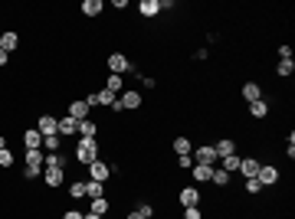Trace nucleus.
Masks as SVG:
<instances>
[{
  "instance_id": "nucleus-1",
  "label": "nucleus",
  "mask_w": 295,
  "mask_h": 219,
  "mask_svg": "<svg viewBox=\"0 0 295 219\" xmlns=\"http://www.w3.org/2000/svg\"><path fill=\"white\" fill-rule=\"evenodd\" d=\"M76 160L79 164H92V160H99V141L95 138H82V141L76 144Z\"/></svg>"
},
{
  "instance_id": "nucleus-2",
  "label": "nucleus",
  "mask_w": 295,
  "mask_h": 219,
  "mask_svg": "<svg viewBox=\"0 0 295 219\" xmlns=\"http://www.w3.org/2000/svg\"><path fill=\"white\" fill-rule=\"evenodd\" d=\"M190 157H194V164H207V167H213V164L220 160L217 150H213V144H203V147H197Z\"/></svg>"
},
{
  "instance_id": "nucleus-3",
  "label": "nucleus",
  "mask_w": 295,
  "mask_h": 219,
  "mask_svg": "<svg viewBox=\"0 0 295 219\" xmlns=\"http://www.w3.org/2000/svg\"><path fill=\"white\" fill-rule=\"evenodd\" d=\"M128 69H132V63H128L125 53H112L109 56V72L112 75H122V72H128Z\"/></svg>"
},
{
  "instance_id": "nucleus-4",
  "label": "nucleus",
  "mask_w": 295,
  "mask_h": 219,
  "mask_svg": "<svg viewBox=\"0 0 295 219\" xmlns=\"http://www.w3.org/2000/svg\"><path fill=\"white\" fill-rule=\"evenodd\" d=\"M89 177H92V180H99V183H105L112 177V167L105 164V160H92V164H89Z\"/></svg>"
},
{
  "instance_id": "nucleus-5",
  "label": "nucleus",
  "mask_w": 295,
  "mask_h": 219,
  "mask_svg": "<svg viewBox=\"0 0 295 219\" xmlns=\"http://www.w3.org/2000/svg\"><path fill=\"white\" fill-rule=\"evenodd\" d=\"M76 131H79V121H72L69 115H66V118H56V134H59V138H72Z\"/></svg>"
},
{
  "instance_id": "nucleus-6",
  "label": "nucleus",
  "mask_w": 295,
  "mask_h": 219,
  "mask_svg": "<svg viewBox=\"0 0 295 219\" xmlns=\"http://www.w3.org/2000/svg\"><path fill=\"white\" fill-rule=\"evenodd\" d=\"M256 180L263 183V187H272V183H279V170L269 167V164H263V167H259V173H256Z\"/></svg>"
},
{
  "instance_id": "nucleus-7",
  "label": "nucleus",
  "mask_w": 295,
  "mask_h": 219,
  "mask_svg": "<svg viewBox=\"0 0 295 219\" xmlns=\"http://www.w3.org/2000/svg\"><path fill=\"white\" fill-rule=\"evenodd\" d=\"M36 131L43 134V138H53L56 134V118L53 115H39L36 118Z\"/></svg>"
},
{
  "instance_id": "nucleus-8",
  "label": "nucleus",
  "mask_w": 295,
  "mask_h": 219,
  "mask_svg": "<svg viewBox=\"0 0 295 219\" xmlns=\"http://www.w3.org/2000/svg\"><path fill=\"white\" fill-rule=\"evenodd\" d=\"M23 147L26 150H39V147H43V134H39L36 128H26V131H23Z\"/></svg>"
},
{
  "instance_id": "nucleus-9",
  "label": "nucleus",
  "mask_w": 295,
  "mask_h": 219,
  "mask_svg": "<svg viewBox=\"0 0 295 219\" xmlns=\"http://www.w3.org/2000/svg\"><path fill=\"white\" fill-rule=\"evenodd\" d=\"M259 167H263V164H259L256 157H240V173L246 177V180H249V177H256Z\"/></svg>"
},
{
  "instance_id": "nucleus-10",
  "label": "nucleus",
  "mask_w": 295,
  "mask_h": 219,
  "mask_svg": "<svg viewBox=\"0 0 295 219\" xmlns=\"http://www.w3.org/2000/svg\"><path fill=\"white\" fill-rule=\"evenodd\" d=\"M118 102H122V108H125V111H135V108H141V92L128 88V92H125L122 98H118Z\"/></svg>"
},
{
  "instance_id": "nucleus-11",
  "label": "nucleus",
  "mask_w": 295,
  "mask_h": 219,
  "mask_svg": "<svg viewBox=\"0 0 295 219\" xmlns=\"http://www.w3.org/2000/svg\"><path fill=\"white\" fill-rule=\"evenodd\" d=\"M43 180H46V187H62V167H43Z\"/></svg>"
},
{
  "instance_id": "nucleus-12",
  "label": "nucleus",
  "mask_w": 295,
  "mask_h": 219,
  "mask_svg": "<svg viewBox=\"0 0 295 219\" xmlns=\"http://www.w3.org/2000/svg\"><path fill=\"white\" fill-rule=\"evenodd\" d=\"M197 203H200L197 187H184V190H180V206H184V210H187V206H197Z\"/></svg>"
},
{
  "instance_id": "nucleus-13",
  "label": "nucleus",
  "mask_w": 295,
  "mask_h": 219,
  "mask_svg": "<svg viewBox=\"0 0 295 219\" xmlns=\"http://www.w3.org/2000/svg\"><path fill=\"white\" fill-rule=\"evenodd\" d=\"M69 118H72V121H86V118H89V105H86V98H82V102H72V105H69Z\"/></svg>"
},
{
  "instance_id": "nucleus-14",
  "label": "nucleus",
  "mask_w": 295,
  "mask_h": 219,
  "mask_svg": "<svg viewBox=\"0 0 295 219\" xmlns=\"http://www.w3.org/2000/svg\"><path fill=\"white\" fill-rule=\"evenodd\" d=\"M243 98H246V102H259V98H263L259 82H246V85H243Z\"/></svg>"
},
{
  "instance_id": "nucleus-15",
  "label": "nucleus",
  "mask_w": 295,
  "mask_h": 219,
  "mask_svg": "<svg viewBox=\"0 0 295 219\" xmlns=\"http://www.w3.org/2000/svg\"><path fill=\"white\" fill-rule=\"evenodd\" d=\"M213 150H217V157H226V154H236V141H230V138H220V141L213 144Z\"/></svg>"
},
{
  "instance_id": "nucleus-16",
  "label": "nucleus",
  "mask_w": 295,
  "mask_h": 219,
  "mask_svg": "<svg viewBox=\"0 0 295 219\" xmlns=\"http://www.w3.org/2000/svg\"><path fill=\"white\" fill-rule=\"evenodd\" d=\"M138 10H141V16H157L161 13V3H157V0H141Z\"/></svg>"
},
{
  "instance_id": "nucleus-17",
  "label": "nucleus",
  "mask_w": 295,
  "mask_h": 219,
  "mask_svg": "<svg viewBox=\"0 0 295 219\" xmlns=\"http://www.w3.org/2000/svg\"><path fill=\"white\" fill-rule=\"evenodd\" d=\"M79 10H82L86 16H99L102 10H105V3H102V0H86V3H82Z\"/></svg>"
},
{
  "instance_id": "nucleus-18",
  "label": "nucleus",
  "mask_w": 295,
  "mask_h": 219,
  "mask_svg": "<svg viewBox=\"0 0 295 219\" xmlns=\"http://www.w3.org/2000/svg\"><path fill=\"white\" fill-rule=\"evenodd\" d=\"M220 164H223L220 170H226V173H236V170H240V157H236V154H226V157H220Z\"/></svg>"
},
{
  "instance_id": "nucleus-19",
  "label": "nucleus",
  "mask_w": 295,
  "mask_h": 219,
  "mask_svg": "<svg viewBox=\"0 0 295 219\" xmlns=\"http://www.w3.org/2000/svg\"><path fill=\"white\" fill-rule=\"evenodd\" d=\"M190 173H194V180H197V183H207V180H210V173H213V167H207V164H194V170H190Z\"/></svg>"
},
{
  "instance_id": "nucleus-20",
  "label": "nucleus",
  "mask_w": 295,
  "mask_h": 219,
  "mask_svg": "<svg viewBox=\"0 0 295 219\" xmlns=\"http://www.w3.org/2000/svg\"><path fill=\"white\" fill-rule=\"evenodd\" d=\"M86 196H89V200H95V196H105V183L89 180V183H86Z\"/></svg>"
},
{
  "instance_id": "nucleus-21",
  "label": "nucleus",
  "mask_w": 295,
  "mask_h": 219,
  "mask_svg": "<svg viewBox=\"0 0 295 219\" xmlns=\"http://www.w3.org/2000/svg\"><path fill=\"white\" fill-rule=\"evenodd\" d=\"M16 43H20V36H16V33H3V36H0V49H3V53L16 49Z\"/></svg>"
},
{
  "instance_id": "nucleus-22",
  "label": "nucleus",
  "mask_w": 295,
  "mask_h": 219,
  "mask_svg": "<svg viewBox=\"0 0 295 219\" xmlns=\"http://www.w3.org/2000/svg\"><path fill=\"white\" fill-rule=\"evenodd\" d=\"M249 115H253V118H266V115H269V105H266L263 98H259V102H249Z\"/></svg>"
},
{
  "instance_id": "nucleus-23",
  "label": "nucleus",
  "mask_w": 295,
  "mask_h": 219,
  "mask_svg": "<svg viewBox=\"0 0 295 219\" xmlns=\"http://www.w3.org/2000/svg\"><path fill=\"white\" fill-rule=\"evenodd\" d=\"M174 150H177V157H187V154H194V144L187 141V138H177V141H174Z\"/></svg>"
},
{
  "instance_id": "nucleus-24",
  "label": "nucleus",
  "mask_w": 295,
  "mask_h": 219,
  "mask_svg": "<svg viewBox=\"0 0 295 219\" xmlns=\"http://www.w3.org/2000/svg\"><path fill=\"white\" fill-rule=\"evenodd\" d=\"M43 160H46L43 150H26V167H43Z\"/></svg>"
},
{
  "instance_id": "nucleus-25",
  "label": "nucleus",
  "mask_w": 295,
  "mask_h": 219,
  "mask_svg": "<svg viewBox=\"0 0 295 219\" xmlns=\"http://www.w3.org/2000/svg\"><path fill=\"white\" fill-rule=\"evenodd\" d=\"M89 213H95V216H105V213H109V200H105V196H95L92 200V210Z\"/></svg>"
},
{
  "instance_id": "nucleus-26",
  "label": "nucleus",
  "mask_w": 295,
  "mask_h": 219,
  "mask_svg": "<svg viewBox=\"0 0 295 219\" xmlns=\"http://www.w3.org/2000/svg\"><path fill=\"white\" fill-rule=\"evenodd\" d=\"M95 98H99V105H109V108H112L118 95H115V92H109V88H99V92H95Z\"/></svg>"
},
{
  "instance_id": "nucleus-27",
  "label": "nucleus",
  "mask_w": 295,
  "mask_h": 219,
  "mask_svg": "<svg viewBox=\"0 0 295 219\" xmlns=\"http://www.w3.org/2000/svg\"><path fill=\"white\" fill-rule=\"evenodd\" d=\"M210 180L217 183V187H226V183H230V173H226V170H220V167H213V173H210Z\"/></svg>"
},
{
  "instance_id": "nucleus-28",
  "label": "nucleus",
  "mask_w": 295,
  "mask_h": 219,
  "mask_svg": "<svg viewBox=\"0 0 295 219\" xmlns=\"http://www.w3.org/2000/svg\"><path fill=\"white\" fill-rule=\"evenodd\" d=\"M79 134H82V138H95V121H92V118L79 121Z\"/></svg>"
},
{
  "instance_id": "nucleus-29",
  "label": "nucleus",
  "mask_w": 295,
  "mask_h": 219,
  "mask_svg": "<svg viewBox=\"0 0 295 219\" xmlns=\"http://www.w3.org/2000/svg\"><path fill=\"white\" fill-rule=\"evenodd\" d=\"M59 134H53V138H43V147H46L49 150V154H56V150H59Z\"/></svg>"
},
{
  "instance_id": "nucleus-30",
  "label": "nucleus",
  "mask_w": 295,
  "mask_h": 219,
  "mask_svg": "<svg viewBox=\"0 0 295 219\" xmlns=\"http://www.w3.org/2000/svg\"><path fill=\"white\" fill-rule=\"evenodd\" d=\"M122 85H125V82H122V75H109V82H105V88H109V92H122Z\"/></svg>"
},
{
  "instance_id": "nucleus-31",
  "label": "nucleus",
  "mask_w": 295,
  "mask_h": 219,
  "mask_svg": "<svg viewBox=\"0 0 295 219\" xmlns=\"http://www.w3.org/2000/svg\"><path fill=\"white\" fill-rule=\"evenodd\" d=\"M276 72H279L282 78H286V75H292V72H295V63H292V59H282V63H279V69H276Z\"/></svg>"
},
{
  "instance_id": "nucleus-32",
  "label": "nucleus",
  "mask_w": 295,
  "mask_h": 219,
  "mask_svg": "<svg viewBox=\"0 0 295 219\" xmlns=\"http://www.w3.org/2000/svg\"><path fill=\"white\" fill-rule=\"evenodd\" d=\"M69 196H76V200H82V196H86V183H82V180H76V183L69 187Z\"/></svg>"
},
{
  "instance_id": "nucleus-33",
  "label": "nucleus",
  "mask_w": 295,
  "mask_h": 219,
  "mask_svg": "<svg viewBox=\"0 0 295 219\" xmlns=\"http://www.w3.org/2000/svg\"><path fill=\"white\" fill-rule=\"evenodd\" d=\"M246 193H263V183H259L256 177H249L246 180Z\"/></svg>"
},
{
  "instance_id": "nucleus-34",
  "label": "nucleus",
  "mask_w": 295,
  "mask_h": 219,
  "mask_svg": "<svg viewBox=\"0 0 295 219\" xmlns=\"http://www.w3.org/2000/svg\"><path fill=\"white\" fill-rule=\"evenodd\" d=\"M43 167H62V157H59V154H46Z\"/></svg>"
},
{
  "instance_id": "nucleus-35",
  "label": "nucleus",
  "mask_w": 295,
  "mask_h": 219,
  "mask_svg": "<svg viewBox=\"0 0 295 219\" xmlns=\"http://www.w3.org/2000/svg\"><path fill=\"white\" fill-rule=\"evenodd\" d=\"M0 167H13V154H10L7 147L0 150Z\"/></svg>"
},
{
  "instance_id": "nucleus-36",
  "label": "nucleus",
  "mask_w": 295,
  "mask_h": 219,
  "mask_svg": "<svg viewBox=\"0 0 295 219\" xmlns=\"http://www.w3.org/2000/svg\"><path fill=\"white\" fill-rule=\"evenodd\" d=\"M138 213H141L145 219H151V216H154V206H151V203H141V206H138Z\"/></svg>"
},
{
  "instance_id": "nucleus-37",
  "label": "nucleus",
  "mask_w": 295,
  "mask_h": 219,
  "mask_svg": "<svg viewBox=\"0 0 295 219\" xmlns=\"http://www.w3.org/2000/svg\"><path fill=\"white\" fill-rule=\"evenodd\" d=\"M184 219H203V216H200V210H197V206H187V210H184Z\"/></svg>"
},
{
  "instance_id": "nucleus-38",
  "label": "nucleus",
  "mask_w": 295,
  "mask_h": 219,
  "mask_svg": "<svg viewBox=\"0 0 295 219\" xmlns=\"http://www.w3.org/2000/svg\"><path fill=\"white\" fill-rule=\"evenodd\" d=\"M180 167H184V170H194V157H190V154L180 157Z\"/></svg>"
},
{
  "instance_id": "nucleus-39",
  "label": "nucleus",
  "mask_w": 295,
  "mask_h": 219,
  "mask_svg": "<svg viewBox=\"0 0 295 219\" xmlns=\"http://www.w3.org/2000/svg\"><path fill=\"white\" fill-rule=\"evenodd\" d=\"M39 170H43V167H26V170H23V173H26V180H33V177H39Z\"/></svg>"
},
{
  "instance_id": "nucleus-40",
  "label": "nucleus",
  "mask_w": 295,
  "mask_h": 219,
  "mask_svg": "<svg viewBox=\"0 0 295 219\" xmlns=\"http://www.w3.org/2000/svg\"><path fill=\"white\" fill-rule=\"evenodd\" d=\"M62 219H82V213H76V210H69V213H62Z\"/></svg>"
},
{
  "instance_id": "nucleus-41",
  "label": "nucleus",
  "mask_w": 295,
  "mask_h": 219,
  "mask_svg": "<svg viewBox=\"0 0 295 219\" xmlns=\"http://www.w3.org/2000/svg\"><path fill=\"white\" fill-rule=\"evenodd\" d=\"M125 219H145V216H141L138 210H132V213H128V216H125Z\"/></svg>"
},
{
  "instance_id": "nucleus-42",
  "label": "nucleus",
  "mask_w": 295,
  "mask_h": 219,
  "mask_svg": "<svg viewBox=\"0 0 295 219\" xmlns=\"http://www.w3.org/2000/svg\"><path fill=\"white\" fill-rule=\"evenodd\" d=\"M7 59H10V53H3V49H0V66H7Z\"/></svg>"
},
{
  "instance_id": "nucleus-43",
  "label": "nucleus",
  "mask_w": 295,
  "mask_h": 219,
  "mask_svg": "<svg viewBox=\"0 0 295 219\" xmlns=\"http://www.w3.org/2000/svg\"><path fill=\"white\" fill-rule=\"evenodd\" d=\"M82 219H102V216H95V213H82Z\"/></svg>"
}]
</instances>
